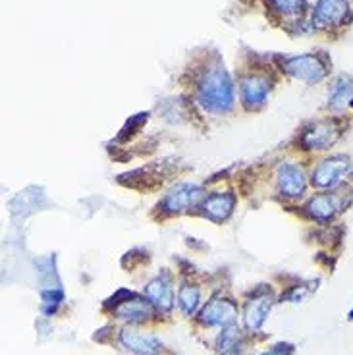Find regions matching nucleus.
<instances>
[{
	"instance_id": "f257e3e1",
	"label": "nucleus",
	"mask_w": 353,
	"mask_h": 355,
	"mask_svg": "<svg viewBox=\"0 0 353 355\" xmlns=\"http://www.w3.org/2000/svg\"><path fill=\"white\" fill-rule=\"evenodd\" d=\"M234 83L222 64H212L197 81V103L211 114H224L234 108Z\"/></svg>"
},
{
	"instance_id": "f03ea898",
	"label": "nucleus",
	"mask_w": 353,
	"mask_h": 355,
	"mask_svg": "<svg viewBox=\"0 0 353 355\" xmlns=\"http://www.w3.org/2000/svg\"><path fill=\"white\" fill-rule=\"evenodd\" d=\"M282 70L295 80L305 83H318L327 78L328 62L320 54H300L282 60Z\"/></svg>"
},
{
	"instance_id": "7ed1b4c3",
	"label": "nucleus",
	"mask_w": 353,
	"mask_h": 355,
	"mask_svg": "<svg viewBox=\"0 0 353 355\" xmlns=\"http://www.w3.org/2000/svg\"><path fill=\"white\" fill-rule=\"evenodd\" d=\"M203 189L195 184H178L168 191L164 199L160 201L159 209L166 214L186 213L193 207H201L203 203Z\"/></svg>"
},
{
	"instance_id": "20e7f679",
	"label": "nucleus",
	"mask_w": 353,
	"mask_h": 355,
	"mask_svg": "<svg viewBox=\"0 0 353 355\" xmlns=\"http://www.w3.org/2000/svg\"><path fill=\"white\" fill-rule=\"evenodd\" d=\"M340 125L336 120H318L307 125L300 135L301 149L307 151H325L330 145H334L340 137Z\"/></svg>"
},
{
	"instance_id": "39448f33",
	"label": "nucleus",
	"mask_w": 353,
	"mask_h": 355,
	"mask_svg": "<svg viewBox=\"0 0 353 355\" xmlns=\"http://www.w3.org/2000/svg\"><path fill=\"white\" fill-rule=\"evenodd\" d=\"M352 170V162L345 155H334L330 159L318 162L313 174H311V184L318 189H332L336 187L342 178Z\"/></svg>"
},
{
	"instance_id": "423d86ee",
	"label": "nucleus",
	"mask_w": 353,
	"mask_h": 355,
	"mask_svg": "<svg viewBox=\"0 0 353 355\" xmlns=\"http://www.w3.org/2000/svg\"><path fill=\"white\" fill-rule=\"evenodd\" d=\"M239 93H241V103L248 110H259L266 105L268 93H270V80L266 76L251 73L243 78L239 83Z\"/></svg>"
},
{
	"instance_id": "0eeeda50",
	"label": "nucleus",
	"mask_w": 353,
	"mask_h": 355,
	"mask_svg": "<svg viewBox=\"0 0 353 355\" xmlns=\"http://www.w3.org/2000/svg\"><path fill=\"white\" fill-rule=\"evenodd\" d=\"M350 14L347 0H317L313 10V24L317 27L342 26Z\"/></svg>"
},
{
	"instance_id": "6e6552de",
	"label": "nucleus",
	"mask_w": 353,
	"mask_h": 355,
	"mask_svg": "<svg viewBox=\"0 0 353 355\" xmlns=\"http://www.w3.org/2000/svg\"><path fill=\"white\" fill-rule=\"evenodd\" d=\"M276 178H278V189L284 197L295 199V197H301L305 193L307 180H305V174L300 166H295L291 162H282L278 166Z\"/></svg>"
},
{
	"instance_id": "1a4fd4ad",
	"label": "nucleus",
	"mask_w": 353,
	"mask_h": 355,
	"mask_svg": "<svg viewBox=\"0 0 353 355\" xmlns=\"http://www.w3.org/2000/svg\"><path fill=\"white\" fill-rule=\"evenodd\" d=\"M199 317L207 327H230L238 317V307L228 300H211Z\"/></svg>"
},
{
	"instance_id": "9d476101",
	"label": "nucleus",
	"mask_w": 353,
	"mask_h": 355,
	"mask_svg": "<svg viewBox=\"0 0 353 355\" xmlns=\"http://www.w3.org/2000/svg\"><path fill=\"white\" fill-rule=\"evenodd\" d=\"M234 207H236V196L230 193V191H216L211 193L203 199L201 203V211L203 214L212 222H224L228 220L232 213H234Z\"/></svg>"
},
{
	"instance_id": "9b49d317",
	"label": "nucleus",
	"mask_w": 353,
	"mask_h": 355,
	"mask_svg": "<svg viewBox=\"0 0 353 355\" xmlns=\"http://www.w3.org/2000/svg\"><path fill=\"white\" fill-rule=\"evenodd\" d=\"M340 211H342V199L338 193H318L311 197L305 205V213L317 222H330Z\"/></svg>"
},
{
	"instance_id": "f8f14e48",
	"label": "nucleus",
	"mask_w": 353,
	"mask_h": 355,
	"mask_svg": "<svg viewBox=\"0 0 353 355\" xmlns=\"http://www.w3.org/2000/svg\"><path fill=\"white\" fill-rule=\"evenodd\" d=\"M120 342L126 349H130L137 355H157L162 347L160 338L153 334H143L139 330L124 329L120 332Z\"/></svg>"
},
{
	"instance_id": "ddd939ff",
	"label": "nucleus",
	"mask_w": 353,
	"mask_h": 355,
	"mask_svg": "<svg viewBox=\"0 0 353 355\" xmlns=\"http://www.w3.org/2000/svg\"><path fill=\"white\" fill-rule=\"evenodd\" d=\"M145 295L150 305H155L162 313H168L174 305V293L168 276H157L155 280H150L149 286L145 288Z\"/></svg>"
},
{
	"instance_id": "4468645a",
	"label": "nucleus",
	"mask_w": 353,
	"mask_h": 355,
	"mask_svg": "<svg viewBox=\"0 0 353 355\" xmlns=\"http://www.w3.org/2000/svg\"><path fill=\"white\" fill-rule=\"evenodd\" d=\"M270 305H273V297H270V292H263L255 295L253 300H249L248 307H246V327L249 330H259L263 327V322L268 317V311H270Z\"/></svg>"
},
{
	"instance_id": "2eb2a0df",
	"label": "nucleus",
	"mask_w": 353,
	"mask_h": 355,
	"mask_svg": "<svg viewBox=\"0 0 353 355\" xmlns=\"http://www.w3.org/2000/svg\"><path fill=\"white\" fill-rule=\"evenodd\" d=\"M150 307L149 303L143 302L139 297H135L132 292L128 293V297L122 302L114 303V315L118 319L130 320V322H139L149 317Z\"/></svg>"
},
{
	"instance_id": "dca6fc26",
	"label": "nucleus",
	"mask_w": 353,
	"mask_h": 355,
	"mask_svg": "<svg viewBox=\"0 0 353 355\" xmlns=\"http://www.w3.org/2000/svg\"><path fill=\"white\" fill-rule=\"evenodd\" d=\"M353 101V80L350 76H338L328 91V107L342 110Z\"/></svg>"
},
{
	"instance_id": "f3484780",
	"label": "nucleus",
	"mask_w": 353,
	"mask_h": 355,
	"mask_svg": "<svg viewBox=\"0 0 353 355\" xmlns=\"http://www.w3.org/2000/svg\"><path fill=\"white\" fill-rule=\"evenodd\" d=\"M199 297H201V292L197 286L182 284L178 290V305L186 315H193L197 305H199Z\"/></svg>"
},
{
	"instance_id": "a211bd4d",
	"label": "nucleus",
	"mask_w": 353,
	"mask_h": 355,
	"mask_svg": "<svg viewBox=\"0 0 353 355\" xmlns=\"http://www.w3.org/2000/svg\"><path fill=\"white\" fill-rule=\"evenodd\" d=\"M238 330L236 329H226L222 332L221 340H218V349L222 355H238Z\"/></svg>"
},
{
	"instance_id": "6ab92c4d",
	"label": "nucleus",
	"mask_w": 353,
	"mask_h": 355,
	"mask_svg": "<svg viewBox=\"0 0 353 355\" xmlns=\"http://www.w3.org/2000/svg\"><path fill=\"white\" fill-rule=\"evenodd\" d=\"M280 14H298L303 10L305 0H266Z\"/></svg>"
},
{
	"instance_id": "aec40b11",
	"label": "nucleus",
	"mask_w": 353,
	"mask_h": 355,
	"mask_svg": "<svg viewBox=\"0 0 353 355\" xmlns=\"http://www.w3.org/2000/svg\"><path fill=\"white\" fill-rule=\"evenodd\" d=\"M261 355H291V346H288V344H278V346H274L273 349H268V352Z\"/></svg>"
},
{
	"instance_id": "412c9836",
	"label": "nucleus",
	"mask_w": 353,
	"mask_h": 355,
	"mask_svg": "<svg viewBox=\"0 0 353 355\" xmlns=\"http://www.w3.org/2000/svg\"><path fill=\"white\" fill-rule=\"evenodd\" d=\"M352 172H353V164H352Z\"/></svg>"
},
{
	"instance_id": "4be33fe9",
	"label": "nucleus",
	"mask_w": 353,
	"mask_h": 355,
	"mask_svg": "<svg viewBox=\"0 0 353 355\" xmlns=\"http://www.w3.org/2000/svg\"><path fill=\"white\" fill-rule=\"evenodd\" d=\"M352 317H353V313H352Z\"/></svg>"
}]
</instances>
